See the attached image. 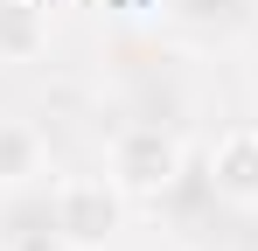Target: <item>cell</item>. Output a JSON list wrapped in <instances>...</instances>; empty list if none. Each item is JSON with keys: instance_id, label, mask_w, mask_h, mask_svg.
Wrapping results in <instances>:
<instances>
[{"instance_id": "obj_9", "label": "cell", "mask_w": 258, "mask_h": 251, "mask_svg": "<svg viewBox=\"0 0 258 251\" xmlns=\"http://www.w3.org/2000/svg\"><path fill=\"white\" fill-rule=\"evenodd\" d=\"M251 77H258V70H251Z\"/></svg>"}, {"instance_id": "obj_8", "label": "cell", "mask_w": 258, "mask_h": 251, "mask_svg": "<svg viewBox=\"0 0 258 251\" xmlns=\"http://www.w3.org/2000/svg\"><path fill=\"white\" fill-rule=\"evenodd\" d=\"M49 49V0H0V63H35Z\"/></svg>"}, {"instance_id": "obj_7", "label": "cell", "mask_w": 258, "mask_h": 251, "mask_svg": "<svg viewBox=\"0 0 258 251\" xmlns=\"http://www.w3.org/2000/svg\"><path fill=\"white\" fill-rule=\"evenodd\" d=\"M49 181V140L28 119H0V189H28Z\"/></svg>"}, {"instance_id": "obj_6", "label": "cell", "mask_w": 258, "mask_h": 251, "mask_svg": "<svg viewBox=\"0 0 258 251\" xmlns=\"http://www.w3.org/2000/svg\"><path fill=\"white\" fill-rule=\"evenodd\" d=\"M119 119H154V126H181L188 119V84L174 77V63H140L119 91Z\"/></svg>"}, {"instance_id": "obj_2", "label": "cell", "mask_w": 258, "mask_h": 251, "mask_svg": "<svg viewBox=\"0 0 258 251\" xmlns=\"http://www.w3.org/2000/svg\"><path fill=\"white\" fill-rule=\"evenodd\" d=\"M49 189H56V216H63V230H70L77 251H98L119 230V216H126V189L112 174H63Z\"/></svg>"}, {"instance_id": "obj_1", "label": "cell", "mask_w": 258, "mask_h": 251, "mask_svg": "<svg viewBox=\"0 0 258 251\" xmlns=\"http://www.w3.org/2000/svg\"><path fill=\"white\" fill-rule=\"evenodd\" d=\"M188 174H196V161H188L181 126H154V119H119L112 126V181L126 196L168 203Z\"/></svg>"}, {"instance_id": "obj_5", "label": "cell", "mask_w": 258, "mask_h": 251, "mask_svg": "<svg viewBox=\"0 0 258 251\" xmlns=\"http://www.w3.org/2000/svg\"><path fill=\"white\" fill-rule=\"evenodd\" d=\"M203 189L223 196V203L237 209H258V126H230V133H216V147L203 154Z\"/></svg>"}, {"instance_id": "obj_3", "label": "cell", "mask_w": 258, "mask_h": 251, "mask_svg": "<svg viewBox=\"0 0 258 251\" xmlns=\"http://www.w3.org/2000/svg\"><path fill=\"white\" fill-rule=\"evenodd\" d=\"M0 251H77L63 216H56V189L49 181L7 189V203H0Z\"/></svg>"}, {"instance_id": "obj_4", "label": "cell", "mask_w": 258, "mask_h": 251, "mask_svg": "<svg viewBox=\"0 0 258 251\" xmlns=\"http://www.w3.org/2000/svg\"><path fill=\"white\" fill-rule=\"evenodd\" d=\"M154 14L188 42H251L258 35V0H154Z\"/></svg>"}]
</instances>
